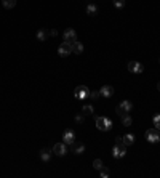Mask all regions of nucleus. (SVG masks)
<instances>
[{
  "label": "nucleus",
  "instance_id": "obj_1",
  "mask_svg": "<svg viewBox=\"0 0 160 178\" xmlns=\"http://www.w3.org/2000/svg\"><path fill=\"white\" fill-rule=\"evenodd\" d=\"M96 128L101 132H109L112 128V120L107 117H96Z\"/></svg>",
  "mask_w": 160,
  "mask_h": 178
},
{
  "label": "nucleus",
  "instance_id": "obj_2",
  "mask_svg": "<svg viewBox=\"0 0 160 178\" xmlns=\"http://www.w3.org/2000/svg\"><path fill=\"white\" fill-rule=\"evenodd\" d=\"M131 109H133V103L128 101V99H125V101H122V103L115 108V113L122 117V116H125V114H128Z\"/></svg>",
  "mask_w": 160,
  "mask_h": 178
},
{
  "label": "nucleus",
  "instance_id": "obj_3",
  "mask_svg": "<svg viewBox=\"0 0 160 178\" xmlns=\"http://www.w3.org/2000/svg\"><path fill=\"white\" fill-rule=\"evenodd\" d=\"M72 53V43H67V42H63L61 45L58 47V55L61 58H67L69 55Z\"/></svg>",
  "mask_w": 160,
  "mask_h": 178
},
{
  "label": "nucleus",
  "instance_id": "obj_4",
  "mask_svg": "<svg viewBox=\"0 0 160 178\" xmlns=\"http://www.w3.org/2000/svg\"><path fill=\"white\" fill-rule=\"evenodd\" d=\"M51 149H53V154H56V156H59V157H63V156L67 154V144H66L64 141L56 143Z\"/></svg>",
  "mask_w": 160,
  "mask_h": 178
},
{
  "label": "nucleus",
  "instance_id": "obj_5",
  "mask_svg": "<svg viewBox=\"0 0 160 178\" xmlns=\"http://www.w3.org/2000/svg\"><path fill=\"white\" fill-rule=\"evenodd\" d=\"M88 87L87 85H78L75 87V90H74V95L77 99H87V95H88Z\"/></svg>",
  "mask_w": 160,
  "mask_h": 178
},
{
  "label": "nucleus",
  "instance_id": "obj_6",
  "mask_svg": "<svg viewBox=\"0 0 160 178\" xmlns=\"http://www.w3.org/2000/svg\"><path fill=\"white\" fill-rule=\"evenodd\" d=\"M146 140L149 143H157L160 140V135H158V130L157 128H151L146 132Z\"/></svg>",
  "mask_w": 160,
  "mask_h": 178
},
{
  "label": "nucleus",
  "instance_id": "obj_7",
  "mask_svg": "<svg viewBox=\"0 0 160 178\" xmlns=\"http://www.w3.org/2000/svg\"><path fill=\"white\" fill-rule=\"evenodd\" d=\"M128 71L133 72V74H141L144 71V68H143V64L138 63V61H130L128 63Z\"/></svg>",
  "mask_w": 160,
  "mask_h": 178
},
{
  "label": "nucleus",
  "instance_id": "obj_8",
  "mask_svg": "<svg viewBox=\"0 0 160 178\" xmlns=\"http://www.w3.org/2000/svg\"><path fill=\"white\" fill-rule=\"evenodd\" d=\"M77 40V34H75V31L74 29H66L64 31V42H67V43H74Z\"/></svg>",
  "mask_w": 160,
  "mask_h": 178
},
{
  "label": "nucleus",
  "instance_id": "obj_9",
  "mask_svg": "<svg viewBox=\"0 0 160 178\" xmlns=\"http://www.w3.org/2000/svg\"><path fill=\"white\" fill-rule=\"evenodd\" d=\"M127 154V146H114V149H112V156L115 159H120V157H123V156Z\"/></svg>",
  "mask_w": 160,
  "mask_h": 178
},
{
  "label": "nucleus",
  "instance_id": "obj_10",
  "mask_svg": "<svg viewBox=\"0 0 160 178\" xmlns=\"http://www.w3.org/2000/svg\"><path fill=\"white\" fill-rule=\"evenodd\" d=\"M63 141H64L66 144H69V146H71V144L75 141V133H74L72 130H66V132L63 133Z\"/></svg>",
  "mask_w": 160,
  "mask_h": 178
},
{
  "label": "nucleus",
  "instance_id": "obj_11",
  "mask_svg": "<svg viewBox=\"0 0 160 178\" xmlns=\"http://www.w3.org/2000/svg\"><path fill=\"white\" fill-rule=\"evenodd\" d=\"M99 95L104 96V98H111V96L114 95V87H111V85L101 87V88H99Z\"/></svg>",
  "mask_w": 160,
  "mask_h": 178
},
{
  "label": "nucleus",
  "instance_id": "obj_12",
  "mask_svg": "<svg viewBox=\"0 0 160 178\" xmlns=\"http://www.w3.org/2000/svg\"><path fill=\"white\" fill-rule=\"evenodd\" d=\"M71 151H72L74 154H82V152L85 151V144H83V143H77V141H74V143L71 144Z\"/></svg>",
  "mask_w": 160,
  "mask_h": 178
},
{
  "label": "nucleus",
  "instance_id": "obj_13",
  "mask_svg": "<svg viewBox=\"0 0 160 178\" xmlns=\"http://www.w3.org/2000/svg\"><path fill=\"white\" fill-rule=\"evenodd\" d=\"M51 156H53V149H50V148H42V149H40V159H42V161L48 162Z\"/></svg>",
  "mask_w": 160,
  "mask_h": 178
},
{
  "label": "nucleus",
  "instance_id": "obj_14",
  "mask_svg": "<svg viewBox=\"0 0 160 178\" xmlns=\"http://www.w3.org/2000/svg\"><path fill=\"white\" fill-rule=\"evenodd\" d=\"M83 51V45L80 43L78 40H75L74 43H72V53H75V55H80Z\"/></svg>",
  "mask_w": 160,
  "mask_h": 178
},
{
  "label": "nucleus",
  "instance_id": "obj_15",
  "mask_svg": "<svg viewBox=\"0 0 160 178\" xmlns=\"http://www.w3.org/2000/svg\"><path fill=\"white\" fill-rule=\"evenodd\" d=\"M122 124H123L125 127H130V125L133 124V119H131L130 113H128V114H125V116H122Z\"/></svg>",
  "mask_w": 160,
  "mask_h": 178
},
{
  "label": "nucleus",
  "instance_id": "obj_16",
  "mask_svg": "<svg viewBox=\"0 0 160 178\" xmlns=\"http://www.w3.org/2000/svg\"><path fill=\"white\" fill-rule=\"evenodd\" d=\"M48 36H50V32H48V31H45V29L37 31V39H39V40H42V42H43V40H47V37H48Z\"/></svg>",
  "mask_w": 160,
  "mask_h": 178
},
{
  "label": "nucleus",
  "instance_id": "obj_17",
  "mask_svg": "<svg viewBox=\"0 0 160 178\" xmlns=\"http://www.w3.org/2000/svg\"><path fill=\"white\" fill-rule=\"evenodd\" d=\"M87 13H88L90 16H95V15L98 13V7L93 5V3H90V5L87 7Z\"/></svg>",
  "mask_w": 160,
  "mask_h": 178
},
{
  "label": "nucleus",
  "instance_id": "obj_18",
  "mask_svg": "<svg viewBox=\"0 0 160 178\" xmlns=\"http://www.w3.org/2000/svg\"><path fill=\"white\" fill-rule=\"evenodd\" d=\"M2 5H3V8L11 10V8L16 5V0H2Z\"/></svg>",
  "mask_w": 160,
  "mask_h": 178
},
{
  "label": "nucleus",
  "instance_id": "obj_19",
  "mask_svg": "<svg viewBox=\"0 0 160 178\" xmlns=\"http://www.w3.org/2000/svg\"><path fill=\"white\" fill-rule=\"evenodd\" d=\"M123 143L127 144V146H130V144L134 143V135H131V133H128V135L123 137Z\"/></svg>",
  "mask_w": 160,
  "mask_h": 178
},
{
  "label": "nucleus",
  "instance_id": "obj_20",
  "mask_svg": "<svg viewBox=\"0 0 160 178\" xmlns=\"http://www.w3.org/2000/svg\"><path fill=\"white\" fill-rule=\"evenodd\" d=\"M82 113H83L85 116H87V114H93V113H95V108L91 106V104H85L83 109H82Z\"/></svg>",
  "mask_w": 160,
  "mask_h": 178
},
{
  "label": "nucleus",
  "instance_id": "obj_21",
  "mask_svg": "<svg viewBox=\"0 0 160 178\" xmlns=\"http://www.w3.org/2000/svg\"><path fill=\"white\" fill-rule=\"evenodd\" d=\"M102 167H104V164H102V161H101V159H95V161H93V169L101 170Z\"/></svg>",
  "mask_w": 160,
  "mask_h": 178
},
{
  "label": "nucleus",
  "instance_id": "obj_22",
  "mask_svg": "<svg viewBox=\"0 0 160 178\" xmlns=\"http://www.w3.org/2000/svg\"><path fill=\"white\" fill-rule=\"evenodd\" d=\"M101 95H99V92H88V95H87V98H90L91 101H93V99H98Z\"/></svg>",
  "mask_w": 160,
  "mask_h": 178
},
{
  "label": "nucleus",
  "instance_id": "obj_23",
  "mask_svg": "<svg viewBox=\"0 0 160 178\" xmlns=\"http://www.w3.org/2000/svg\"><path fill=\"white\" fill-rule=\"evenodd\" d=\"M152 120H154V127H155L157 130H160V114H155Z\"/></svg>",
  "mask_w": 160,
  "mask_h": 178
},
{
  "label": "nucleus",
  "instance_id": "obj_24",
  "mask_svg": "<svg viewBox=\"0 0 160 178\" xmlns=\"http://www.w3.org/2000/svg\"><path fill=\"white\" fill-rule=\"evenodd\" d=\"M111 173H109V169H107V167H102V169H101V176L102 178H107Z\"/></svg>",
  "mask_w": 160,
  "mask_h": 178
},
{
  "label": "nucleus",
  "instance_id": "obj_25",
  "mask_svg": "<svg viewBox=\"0 0 160 178\" xmlns=\"http://www.w3.org/2000/svg\"><path fill=\"white\" fill-rule=\"evenodd\" d=\"M114 5H115V8H123L125 7V0H114Z\"/></svg>",
  "mask_w": 160,
  "mask_h": 178
},
{
  "label": "nucleus",
  "instance_id": "obj_26",
  "mask_svg": "<svg viewBox=\"0 0 160 178\" xmlns=\"http://www.w3.org/2000/svg\"><path fill=\"white\" fill-rule=\"evenodd\" d=\"M85 120V114L82 113V114H77L75 116V122H77V124H82V122Z\"/></svg>",
  "mask_w": 160,
  "mask_h": 178
},
{
  "label": "nucleus",
  "instance_id": "obj_27",
  "mask_svg": "<svg viewBox=\"0 0 160 178\" xmlns=\"http://www.w3.org/2000/svg\"><path fill=\"white\" fill-rule=\"evenodd\" d=\"M115 144H117V146H127V144L123 143V138H120V137L115 138Z\"/></svg>",
  "mask_w": 160,
  "mask_h": 178
},
{
  "label": "nucleus",
  "instance_id": "obj_28",
  "mask_svg": "<svg viewBox=\"0 0 160 178\" xmlns=\"http://www.w3.org/2000/svg\"><path fill=\"white\" fill-rule=\"evenodd\" d=\"M48 32H50L51 37H56V36H58V31H56V29H51V31H48Z\"/></svg>",
  "mask_w": 160,
  "mask_h": 178
},
{
  "label": "nucleus",
  "instance_id": "obj_29",
  "mask_svg": "<svg viewBox=\"0 0 160 178\" xmlns=\"http://www.w3.org/2000/svg\"><path fill=\"white\" fill-rule=\"evenodd\" d=\"M157 90L160 92V82H158V85H157Z\"/></svg>",
  "mask_w": 160,
  "mask_h": 178
}]
</instances>
